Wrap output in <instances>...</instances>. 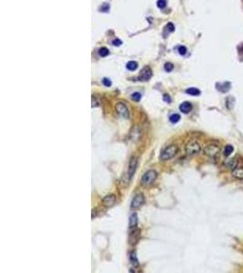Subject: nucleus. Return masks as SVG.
<instances>
[{"instance_id": "12", "label": "nucleus", "mask_w": 243, "mask_h": 273, "mask_svg": "<svg viewBox=\"0 0 243 273\" xmlns=\"http://www.w3.org/2000/svg\"><path fill=\"white\" fill-rule=\"evenodd\" d=\"M179 109H180V111H181L182 113H184V114H188V113H189V112L191 111V109H192V105H191L189 102H188V101H185V102H183L182 104H180V106H179Z\"/></svg>"}, {"instance_id": "9", "label": "nucleus", "mask_w": 243, "mask_h": 273, "mask_svg": "<svg viewBox=\"0 0 243 273\" xmlns=\"http://www.w3.org/2000/svg\"><path fill=\"white\" fill-rule=\"evenodd\" d=\"M138 167V159L136 158H132L129 161V170H128V176L129 178H131L133 177V175L135 174L136 170Z\"/></svg>"}, {"instance_id": "27", "label": "nucleus", "mask_w": 243, "mask_h": 273, "mask_svg": "<svg viewBox=\"0 0 243 273\" xmlns=\"http://www.w3.org/2000/svg\"><path fill=\"white\" fill-rule=\"evenodd\" d=\"M112 44H113L115 47H119V46H121L122 41L119 40V39H118V38H116V39H114V40L112 41Z\"/></svg>"}, {"instance_id": "5", "label": "nucleus", "mask_w": 243, "mask_h": 273, "mask_svg": "<svg viewBox=\"0 0 243 273\" xmlns=\"http://www.w3.org/2000/svg\"><path fill=\"white\" fill-rule=\"evenodd\" d=\"M219 151H220V148L218 145H214V144L208 145L204 149L205 155H207L208 157H210V158L216 157L219 153Z\"/></svg>"}, {"instance_id": "10", "label": "nucleus", "mask_w": 243, "mask_h": 273, "mask_svg": "<svg viewBox=\"0 0 243 273\" xmlns=\"http://www.w3.org/2000/svg\"><path fill=\"white\" fill-rule=\"evenodd\" d=\"M116 200H117L116 196L113 195V194H111V195H107V196L105 197L104 199L102 200V203H103L105 207L110 208V207H112L113 205L116 203Z\"/></svg>"}, {"instance_id": "20", "label": "nucleus", "mask_w": 243, "mask_h": 273, "mask_svg": "<svg viewBox=\"0 0 243 273\" xmlns=\"http://www.w3.org/2000/svg\"><path fill=\"white\" fill-rule=\"evenodd\" d=\"M179 120H180V116H179L178 114H172V115H170V121L171 123H173V124L178 123Z\"/></svg>"}, {"instance_id": "19", "label": "nucleus", "mask_w": 243, "mask_h": 273, "mask_svg": "<svg viewBox=\"0 0 243 273\" xmlns=\"http://www.w3.org/2000/svg\"><path fill=\"white\" fill-rule=\"evenodd\" d=\"M233 150H234V148H233V147L231 145H227L225 147V149H224V155L226 157H229V156L231 155V153L233 152Z\"/></svg>"}, {"instance_id": "18", "label": "nucleus", "mask_w": 243, "mask_h": 273, "mask_svg": "<svg viewBox=\"0 0 243 273\" xmlns=\"http://www.w3.org/2000/svg\"><path fill=\"white\" fill-rule=\"evenodd\" d=\"M138 63L136 62V61H129V62H128L127 63V65H126V67L127 68L129 69V70H130V71H134V70H136L137 68H138Z\"/></svg>"}, {"instance_id": "2", "label": "nucleus", "mask_w": 243, "mask_h": 273, "mask_svg": "<svg viewBox=\"0 0 243 273\" xmlns=\"http://www.w3.org/2000/svg\"><path fill=\"white\" fill-rule=\"evenodd\" d=\"M201 150V147H200V144L195 140H192V141H189L186 147H185V151L188 155L189 156H192V155H196L198 153H200Z\"/></svg>"}, {"instance_id": "8", "label": "nucleus", "mask_w": 243, "mask_h": 273, "mask_svg": "<svg viewBox=\"0 0 243 273\" xmlns=\"http://www.w3.org/2000/svg\"><path fill=\"white\" fill-rule=\"evenodd\" d=\"M139 238H140V230L139 229H132V231L129 234V244L134 246L139 242Z\"/></svg>"}, {"instance_id": "3", "label": "nucleus", "mask_w": 243, "mask_h": 273, "mask_svg": "<svg viewBox=\"0 0 243 273\" xmlns=\"http://www.w3.org/2000/svg\"><path fill=\"white\" fill-rule=\"evenodd\" d=\"M158 177V174L155 170L147 171L141 178V185L142 186H148L152 184Z\"/></svg>"}, {"instance_id": "13", "label": "nucleus", "mask_w": 243, "mask_h": 273, "mask_svg": "<svg viewBox=\"0 0 243 273\" xmlns=\"http://www.w3.org/2000/svg\"><path fill=\"white\" fill-rule=\"evenodd\" d=\"M137 225H138V215L137 213H133L129 218V228L131 230L135 229Z\"/></svg>"}, {"instance_id": "17", "label": "nucleus", "mask_w": 243, "mask_h": 273, "mask_svg": "<svg viewBox=\"0 0 243 273\" xmlns=\"http://www.w3.org/2000/svg\"><path fill=\"white\" fill-rule=\"evenodd\" d=\"M174 30H175V27H174V25L172 23H169L166 27H165V29H164V37H167V34L169 35L170 33H171V32H173Z\"/></svg>"}, {"instance_id": "1", "label": "nucleus", "mask_w": 243, "mask_h": 273, "mask_svg": "<svg viewBox=\"0 0 243 273\" xmlns=\"http://www.w3.org/2000/svg\"><path fill=\"white\" fill-rule=\"evenodd\" d=\"M178 151V148L176 145H170L169 147H167L166 148H164L159 156V159L163 161L165 160H169L170 159H172L177 155Z\"/></svg>"}, {"instance_id": "16", "label": "nucleus", "mask_w": 243, "mask_h": 273, "mask_svg": "<svg viewBox=\"0 0 243 273\" xmlns=\"http://www.w3.org/2000/svg\"><path fill=\"white\" fill-rule=\"evenodd\" d=\"M186 93L190 95V96H200V90L196 88H189L186 89Z\"/></svg>"}, {"instance_id": "7", "label": "nucleus", "mask_w": 243, "mask_h": 273, "mask_svg": "<svg viewBox=\"0 0 243 273\" xmlns=\"http://www.w3.org/2000/svg\"><path fill=\"white\" fill-rule=\"evenodd\" d=\"M152 77V70L149 67H145L141 71L139 77V80L140 81H148Z\"/></svg>"}, {"instance_id": "23", "label": "nucleus", "mask_w": 243, "mask_h": 273, "mask_svg": "<svg viewBox=\"0 0 243 273\" xmlns=\"http://www.w3.org/2000/svg\"><path fill=\"white\" fill-rule=\"evenodd\" d=\"M166 5H167V1L166 0H158V2H157L158 7H159L161 9H163L166 6Z\"/></svg>"}, {"instance_id": "15", "label": "nucleus", "mask_w": 243, "mask_h": 273, "mask_svg": "<svg viewBox=\"0 0 243 273\" xmlns=\"http://www.w3.org/2000/svg\"><path fill=\"white\" fill-rule=\"evenodd\" d=\"M232 176L236 178L243 179V168H236L232 170Z\"/></svg>"}, {"instance_id": "28", "label": "nucleus", "mask_w": 243, "mask_h": 273, "mask_svg": "<svg viewBox=\"0 0 243 273\" xmlns=\"http://www.w3.org/2000/svg\"><path fill=\"white\" fill-rule=\"evenodd\" d=\"M102 82H103V84H104L106 87H110V86H111V84H112V83H111V81H110V79L107 78V77L103 78Z\"/></svg>"}, {"instance_id": "29", "label": "nucleus", "mask_w": 243, "mask_h": 273, "mask_svg": "<svg viewBox=\"0 0 243 273\" xmlns=\"http://www.w3.org/2000/svg\"><path fill=\"white\" fill-rule=\"evenodd\" d=\"M163 100H164L165 102L168 103L171 102V99H170V95H168V94H164V96H163Z\"/></svg>"}, {"instance_id": "4", "label": "nucleus", "mask_w": 243, "mask_h": 273, "mask_svg": "<svg viewBox=\"0 0 243 273\" xmlns=\"http://www.w3.org/2000/svg\"><path fill=\"white\" fill-rule=\"evenodd\" d=\"M116 112L118 115H119L120 117H122L123 118H129V111L127 107V106L122 102L117 103L116 107Z\"/></svg>"}, {"instance_id": "22", "label": "nucleus", "mask_w": 243, "mask_h": 273, "mask_svg": "<svg viewBox=\"0 0 243 273\" xmlns=\"http://www.w3.org/2000/svg\"><path fill=\"white\" fill-rule=\"evenodd\" d=\"M141 99V94L139 93V92H134L132 95H131V99L136 101V102H139Z\"/></svg>"}, {"instance_id": "25", "label": "nucleus", "mask_w": 243, "mask_h": 273, "mask_svg": "<svg viewBox=\"0 0 243 273\" xmlns=\"http://www.w3.org/2000/svg\"><path fill=\"white\" fill-rule=\"evenodd\" d=\"M164 68L167 72H171L173 70L174 66L171 64V63H166L165 66H164Z\"/></svg>"}, {"instance_id": "6", "label": "nucleus", "mask_w": 243, "mask_h": 273, "mask_svg": "<svg viewBox=\"0 0 243 273\" xmlns=\"http://www.w3.org/2000/svg\"><path fill=\"white\" fill-rule=\"evenodd\" d=\"M144 200H145V198H144L143 194H141V193L137 194V195L133 198V200H132V201H131V206H130L131 208H132V209L139 208V207H141V206L143 205Z\"/></svg>"}, {"instance_id": "11", "label": "nucleus", "mask_w": 243, "mask_h": 273, "mask_svg": "<svg viewBox=\"0 0 243 273\" xmlns=\"http://www.w3.org/2000/svg\"><path fill=\"white\" fill-rule=\"evenodd\" d=\"M237 165H238V160L237 159L233 158V159H228L224 161V167L226 169H229V170H234L237 168Z\"/></svg>"}, {"instance_id": "14", "label": "nucleus", "mask_w": 243, "mask_h": 273, "mask_svg": "<svg viewBox=\"0 0 243 273\" xmlns=\"http://www.w3.org/2000/svg\"><path fill=\"white\" fill-rule=\"evenodd\" d=\"M129 260H130V263L134 266V267H138L139 265V260L137 258V255H136V251L133 250L131 251L130 255H129Z\"/></svg>"}, {"instance_id": "21", "label": "nucleus", "mask_w": 243, "mask_h": 273, "mask_svg": "<svg viewBox=\"0 0 243 273\" xmlns=\"http://www.w3.org/2000/svg\"><path fill=\"white\" fill-rule=\"evenodd\" d=\"M108 54H109V51H108V49L107 47H101L99 50V55L100 57H107Z\"/></svg>"}, {"instance_id": "30", "label": "nucleus", "mask_w": 243, "mask_h": 273, "mask_svg": "<svg viewBox=\"0 0 243 273\" xmlns=\"http://www.w3.org/2000/svg\"><path fill=\"white\" fill-rule=\"evenodd\" d=\"M97 102H98L97 99H94V97H92V107H99V104Z\"/></svg>"}, {"instance_id": "24", "label": "nucleus", "mask_w": 243, "mask_h": 273, "mask_svg": "<svg viewBox=\"0 0 243 273\" xmlns=\"http://www.w3.org/2000/svg\"><path fill=\"white\" fill-rule=\"evenodd\" d=\"M178 53H179L181 56H184V55H186V53H187V48H186L184 46H180V47H178Z\"/></svg>"}, {"instance_id": "26", "label": "nucleus", "mask_w": 243, "mask_h": 273, "mask_svg": "<svg viewBox=\"0 0 243 273\" xmlns=\"http://www.w3.org/2000/svg\"><path fill=\"white\" fill-rule=\"evenodd\" d=\"M108 10H109V5L107 3L103 4L99 8V11H102V12H107Z\"/></svg>"}]
</instances>
